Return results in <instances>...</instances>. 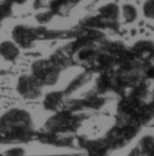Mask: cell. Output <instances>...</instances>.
I'll return each mask as SVG.
<instances>
[{"instance_id": "4", "label": "cell", "mask_w": 154, "mask_h": 156, "mask_svg": "<svg viewBox=\"0 0 154 156\" xmlns=\"http://www.w3.org/2000/svg\"><path fill=\"white\" fill-rule=\"evenodd\" d=\"M44 35L43 28L33 27L26 25H17L12 31V37L14 42L22 48H30L33 43Z\"/></svg>"}, {"instance_id": "3", "label": "cell", "mask_w": 154, "mask_h": 156, "mask_svg": "<svg viewBox=\"0 0 154 156\" xmlns=\"http://www.w3.org/2000/svg\"><path fill=\"white\" fill-rule=\"evenodd\" d=\"M63 68L51 57L35 61L31 66L32 75L43 84L54 85L57 83Z\"/></svg>"}, {"instance_id": "13", "label": "cell", "mask_w": 154, "mask_h": 156, "mask_svg": "<svg viewBox=\"0 0 154 156\" xmlns=\"http://www.w3.org/2000/svg\"><path fill=\"white\" fill-rule=\"evenodd\" d=\"M24 154L25 152H24V149L22 148H12L5 153V154H8V155H23Z\"/></svg>"}, {"instance_id": "5", "label": "cell", "mask_w": 154, "mask_h": 156, "mask_svg": "<svg viewBox=\"0 0 154 156\" xmlns=\"http://www.w3.org/2000/svg\"><path fill=\"white\" fill-rule=\"evenodd\" d=\"M43 84L32 74L19 76L16 89L19 95L26 100H36L42 95Z\"/></svg>"}, {"instance_id": "8", "label": "cell", "mask_w": 154, "mask_h": 156, "mask_svg": "<svg viewBox=\"0 0 154 156\" xmlns=\"http://www.w3.org/2000/svg\"><path fill=\"white\" fill-rule=\"evenodd\" d=\"M20 47L14 41H4L0 44V55L7 61H15L20 55Z\"/></svg>"}, {"instance_id": "14", "label": "cell", "mask_w": 154, "mask_h": 156, "mask_svg": "<svg viewBox=\"0 0 154 156\" xmlns=\"http://www.w3.org/2000/svg\"><path fill=\"white\" fill-rule=\"evenodd\" d=\"M48 0H35L34 1V8L35 9H41L45 7V5L47 4Z\"/></svg>"}, {"instance_id": "1", "label": "cell", "mask_w": 154, "mask_h": 156, "mask_svg": "<svg viewBox=\"0 0 154 156\" xmlns=\"http://www.w3.org/2000/svg\"><path fill=\"white\" fill-rule=\"evenodd\" d=\"M35 134L33 119L26 110L12 108L0 117V144L27 143Z\"/></svg>"}, {"instance_id": "10", "label": "cell", "mask_w": 154, "mask_h": 156, "mask_svg": "<svg viewBox=\"0 0 154 156\" xmlns=\"http://www.w3.org/2000/svg\"><path fill=\"white\" fill-rule=\"evenodd\" d=\"M122 15L127 23H131L136 20L138 16V12L134 5L131 4H125L122 6Z\"/></svg>"}, {"instance_id": "2", "label": "cell", "mask_w": 154, "mask_h": 156, "mask_svg": "<svg viewBox=\"0 0 154 156\" xmlns=\"http://www.w3.org/2000/svg\"><path fill=\"white\" fill-rule=\"evenodd\" d=\"M96 15L89 16L80 21V25L87 28H98V27H116L118 26V20L120 17L119 6L110 3L102 6Z\"/></svg>"}, {"instance_id": "11", "label": "cell", "mask_w": 154, "mask_h": 156, "mask_svg": "<svg viewBox=\"0 0 154 156\" xmlns=\"http://www.w3.org/2000/svg\"><path fill=\"white\" fill-rule=\"evenodd\" d=\"M13 14V4L8 0L0 1V26L2 22L10 17Z\"/></svg>"}, {"instance_id": "9", "label": "cell", "mask_w": 154, "mask_h": 156, "mask_svg": "<svg viewBox=\"0 0 154 156\" xmlns=\"http://www.w3.org/2000/svg\"><path fill=\"white\" fill-rule=\"evenodd\" d=\"M89 80H90V76L87 72H83V73L80 74L79 76H77L74 78L72 80V82L68 84V86L65 88V90L64 91L65 94L66 96H68L73 92L76 91L77 89H79L80 87L84 85Z\"/></svg>"}, {"instance_id": "15", "label": "cell", "mask_w": 154, "mask_h": 156, "mask_svg": "<svg viewBox=\"0 0 154 156\" xmlns=\"http://www.w3.org/2000/svg\"><path fill=\"white\" fill-rule=\"evenodd\" d=\"M10 3H12L13 5L14 4H16V5H24L27 0H8Z\"/></svg>"}, {"instance_id": "12", "label": "cell", "mask_w": 154, "mask_h": 156, "mask_svg": "<svg viewBox=\"0 0 154 156\" xmlns=\"http://www.w3.org/2000/svg\"><path fill=\"white\" fill-rule=\"evenodd\" d=\"M143 13L146 17L154 19V0H146L143 5Z\"/></svg>"}, {"instance_id": "6", "label": "cell", "mask_w": 154, "mask_h": 156, "mask_svg": "<svg viewBox=\"0 0 154 156\" xmlns=\"http://www.w3.org/2000/svg\"><path fill=\"white\" fill-rule=\"evenodd\" d=\"M82 1V0H50L48 3V11L53 16H66L70 11Z\"/></svg>"}, {"instance_id": "7", "label": "cell", "mask_w": 154, "mask_h": 156, "mask_svg": "<svg viewBox=\"0 0 154 156\" xmlns=\"http://www.w3.org/2000/svg\"><path fill=\"white\" fill-rule=\"evenodd\" d=\"M66 97L64 91H54L45 94L43 105L48 111H58L64 106V100Z\"/></svg>"}]
</instances>
